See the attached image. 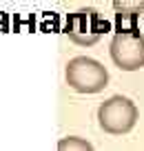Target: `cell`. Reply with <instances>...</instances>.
<instances>
[{"instance_id":"5b68a950","label":"cell","mask_w":144,"mask_h":151,"mask_svg":"<svg viewBox=\"0 0 144 151\" xmlns=\"http://www.w3.org/2000/svg\"><path fill=\"white\" fill-rule=\"evenodd\" d=\"M113 7H115L117 14H135L144 11V0H113Z\"/></svg>"},{"instance_id":"3957f363","label":"cell","mask_w":144,"mask_h":151,"mask_svg":"<svg viewBox=\"0 0 144 151\" xmlns=\"http://www.w3.org/2000/svg\"><path fill=\"white\" fill-rule=\"evenodd\" d=\"M111 58L122 71H138L144 67V36L138 27L117 29L111 40Z\"/></svg>"},{"instance_id":"277c9868","label":"cell","mask_w":144,"mask_h":151,"mask_svg":"<svg viewBox=\"0 0 144 151\" xmlns=\"http://www.w3.org/2000/svg\"><path fill=\"white\" fill-rule=\"evenodd\" d=\"M102 29H107V24H102L100 14L91 7H87V9H78L75 14L67 18L64 33L69 36L71 42L80 45V47H91L100 40Z\"/></svg>"},{"instance_id":"6da1fadb","label":"cell","mask_w":144,"mask_h":151,"mask_svg":"<svg viewBox=\"0 0 144 151\" xmlns=\"http://www.w3.org/2000/svg\"><path fill=\"white\" fill-rule=\"evenodd\" d=\"M67 85L78 93H98L107 87L109 73L98 60L87 56H75L67 62L64 69Z\"/></svg>"},{"instance_id":"7a4b0ae2","label":"cell","mask_w":144,"mask_h":151,"mask_svg":"<svg viewBox=\"0 0 144 151\" xmlns=\"http://www.w3.org/2000/svg\"><path fill=\"white\" fill-rule=\"evenodd\" d=\"M138 107L124 96H113L107 102L100 104L98 109V122L102 131L111 136H124L138 122Z\"/></svg>"},{"instance_id":"8992f818","label":"cell","mask_w":144,"mask_h":151,"mask_svg":"<svg viewBox=\"0 0 144 151\" xmlns=\"http://www.w3.org/2000/svg\"><path fill=\"white\" fill-rule=\"evenodd\" d=\"M58 149H91V142L78 140V138H69V140H60Z\"/></svg>"}]
</instances>
